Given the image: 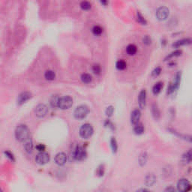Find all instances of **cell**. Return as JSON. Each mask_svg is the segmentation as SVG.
I'll return each instance as SVG.
<instances>
[{
    "instance_id": "30",
    "label": "cell",
    "mask_w": 192,
    "mask_h": 192,
    "mask_svg": "<svg viewBox=\"0 0 192 192\" xmlns=\"http://www.w3.org/2000/svg\"><path fill=\"white\" fill-rule=\"evenodd\" d=\"M92 31L95 35H101L103 32V28L101 27L100 26H95L92 28Z\"/></svg>"
},
{
    "instance_id": "42",
    "label": "cell",
    "mask_w": 192,
    "mask_h": 192,
    "mask_svg": "<svg viewBox=\"0 0 192 192\" xmlns=\"http://www.w3.org/2000/svg\"><path fill=\"white\" fill-rule=\"evenodd\" d=\"M137 192H152V191H150L148 190V189L146 188H140L139 189V190H137Z\"/></svg>"
},
{
    "instance_id": "8",
    "label": "cell",
    "mask_w": 192,
    "mask_h": 192,
    "mask_svg": "<svg viewBox=\"0 0 192 192\" xmlns=\"http://www.w3.org/2000/svg\"><path fill=\"white\" fill-rule=\"evenodd\" d=\"M169 14H170L169 8L165 6H161L156 11V18L160 21L165 20L167 19Z\"/></svg>"
},
{
    "instance_id": "41",
    "label": "cell",
    "mask_w": 192,
    "mask_h": 192,
    "mask_svg": "<svg viewBox=\"0 0 192 192\" xmlns=\"http://www.w3.org/2000/svg\"><path fill=\"white\" fill-rule=\"evenodd\" d=\"M36 149H38L39 152H44L45 150V146L44 145V144H38V145L36 146Z\"/></svg>"
},
{
    "instance_id": "25",
    "label": "cell",
    "mask_w": 192,
    "mask_h": 192,
    "mask_svg": "<svg viewBox=\"0 0 192 192\" xmlns=\"http://www.w3.org/2000/svg\"><path fill=\"white\" fill-rule=\"evenodd\" d=\"M44 77L46 80H53L56 78V74L53 71H51V70H48L45 72L44 74Z\"/></svg>"
},
{
    "instance_id": "11",
    "label": "cell",
    "mask_w": 192,
    "mask_h": 192,
    "mask_svg": "<svg viewBox=\"0 0 192 192\" xmlns=\"http://www.w3.org/2000/svg\"><path fill=\"white\" fill-rule=\"evenodd\" d=\"M138 104L141 110H143L146 105V91L142 89L138 95Z\"/></svg>"
},
{
    "instance_id": "32",
    "label": "cell",
    "mask_w": 192,
    "mask_h": 192,
    "mask_svg": "<svg viewBox=\"0 0 192 192\" xmlns=\"http://www.w3.org/2000/svg\"><path fill=\"white\" fill-rule=\"evenodd\" d=\"M104 174V165H101L98 167L97 170H96V175L98 177H101Z\"/></svg>"
},
{
    "instance_id": "10",
    "label": "cell",
    "mask_w": 192,
    "mask_h": 192,
    "mask_svg": "<svg viewBox=\"0 0 192 192\" xmlns=\"http://www.w3.org/2000/svg\"><path fill=\"white\" fill-rule=\"evenodd\" d=\"M48 111L49 109L47 105H45L44 104H40L35 107V113L38 117L43 118L47 116V114L48 113Z\"/></svg>"
},
{
    "instance_id": "6",
    "label": "cell",
    "mask_w": 192,
    "mask_h": 192,
    "mask_svg": "<svg viewBox=\"0 0 192 192\" xmlns=\"http://www.w3.org/2000/svg\"><path fill=\"white\" fill-rule=\"evenodd\" d=\"M73 157L76 161H83L87 158V152L83 146H77L73 152Z\"/></svg>"
},
{
    "instance_id": "40",
    "label": "cell",
    "mask_w": 192,
    "mask_h": 192,
    "mask_svg": "<svg viewBox=\"0 0 192 192\" xmlns=\"http://www.w3.org/2000/svg\"><path fill=\"white\" fill-rule=\"evenodd\" d=\"M165 192H177V190L173 186H168L165 188Z\"/></svg>"
},
{
    "instance_id": "18",
    "label": "cell",
    "mask_w": 192,
    "mask_h": 192,
    "mask_svg": "<svg viewBox=\"0 0 192 192\" xmlns=\"http://www.w3.org/2000/svg\"><path fill=\"white\" fill-rule=\"evenodd\" d=\"M134 133L137 135H141L145 132V128L144 125H143V123H137L134 126Z\"/></svg>"
},
{
    "instance_id": "34",
    "label": "cell",
    "mask_w": 192,
    "mask_h": 192,
    "mask_svg": "<svg viewBox=\"0 0 192 192\" xmlns=\"http://www.w3.org/2000/svg\"><path fill=\"white\" fill-rule=\"evenodd\" d=\"M113 112H114V107H113V106H108L106 108L105 114L107 117H111L113 114Z\"/></svg>"
},
{
    "instance_id": "29",
    "label": "cell",
    "mask_w": 192,
    "mask_h": 192,
    "mask_svg": "<svg viewBox=\"0 0 192 192\" xmlns=\"http://www.w3.org/2000/svg\"><path fill=\"white\" fill-rule=\"evenodd\" d=\"M137 21L142 25H146L147 24V21L146 20L145 18H143V16L140 14V11H137Z\"/></svg>"
},
{
    "instance_id": "4",
    "label": "cell",
    "mask_w": 192,
    "mask_h": 192,
    "mask_svg": "<svg viewBox=\"0 0 192 192\" xmlns=\"http://www.w3.org/2000/svg\"><path fill=\"white\" fill-rule=\"evenodd\" d=\"M181 79H182V72L178 71L176 76H175L173 83H170L169 87H167V95H170V94L173 93L175 91H177L179 87L180 83H181Z\"/></svg>"
},
{
    "instance_id": "14",
    "label": "cell",
    "mask_w": 192,
    "mask_h": 192,
    "mask_svg": "<svg viewBox=\"0 0 192 192\" xmlns=\"http://www.w3.org/2000/svg\"><path fill=\"white\" fill-rule=\"evenodd\" d=\"M32 98V93L29 92H23L20 94L18 98V105H22L24 103H26L27 101L30 100Z\"/></svg>"
},
{
    "instance_id": "37",
    "label": "cell",
    "mask_w": 192,
    "mask_h": 192,
    "mask_svg": "<svg viewBox=\"0 0 192 192\" xmlns=\"http://www.w3.org/2000/svg\"><path fill=\"white\" fill-rule=\"evenodd\" d=\"M104 126L110 128V129L111 130H115V126L114 125H113V123L112 122H110V120H106L105 122H104Z\"/></svg>"
},
{
    "instance_id": "26",
    "label": "cell",
    "mask_w": 192,
    "mask_h": 192,
    "mask_svg": "<svg viewBox=\"0 0 192 192\" xmlns=\"http://www.w3.org/2000/svg\"><path fill=\"white\" fill-rule=\"evenodd\" d=\"M110 146L113 153H116L118 151V143L115 137H111L110 139Z\"/></svg>"
},
{
    "instance_id": "2",
    "label": "cell",
    "mask_w": 192,
    "mask_h": 192,
    "mask_svg": "<svg viewBox=\"0 0 192 192\" xmlns=\"http://www.w3.org/2000/svg\"><path fill=\"white\" fill-rule=\"evenodd\" d=\"M94 133L93 127L92 125H90L89 123H86L83 124L80 128L79 131V134H80V137L83 139H89L92 137V134Z\"/></svg>"
},
{
    "instance_id": "9",
    "label": "cell",
    "mask_w": 192,
    "mask_h": 192,
    "mask_svg": "<svg viewBox=\"0 0 192 192\" xmlns=\"http://www.w3.org/2000/svg\"><path fill=\"white\" fill-rule=\"evenodd\" d=\"M50 155L45 152H39L36 155V157H35V161H36L37 164L40 165H44L47 164L50 161Z\"/></svg>"
},
{
    "instance_id": "28",
    "label": "cell",
    "mask_w": 192,
    "mask_h": 192,
    "mask_svg": "<svg viewBox=\"0 0 192 192\" xmlns=\"http://www.w3.org/2000/svg\"><path fill=\"white\" fill-rule=\"evenodd\" d=\"M59 97L58 95H53L51 99H50V105L53 108H56L58 107V101H59Z\"/></svg>"
},
{
    "instance_id": "33",
    "label": "cell",
    "mask_w": 192,
    "mask_h": 192,
    "mask_svg": "<svg viewBox=\"0 0 192 192\" xmlns=\"http://www.w3.org/2000/svg\"><path fill=\"white\" fill-rule=\"evenodd\" d=\"M92 71L95 75H99L101 72V68L99 64H95L92 65Z\"/></svg>"
},
{
    "instance_id": "22",
    "label": "cell",
    "mask_w": 192,
    "mask_h": 192,
    "mask_svg": "<svg viewBox=\"0 0 192 192\" xmlns=\"http://www.w3.org/2000/svg\"><path fill=\"white\" fill-rule=\"evenodd\" d=\"M182 50H176L175 51H173L172 53H170L169 55L167 56L166 57H165V61H167L168 59H170L171 58L177 57V56H179L182 55Z\"/></svg>"
},
{
    "instance_id": "23",
    "label": "cell",
    "mask_w": 192,
    "mask_h": 192,
    "mask_svg": "<svg viewBox=\"0 0 192 192\" xmlns=\"http://www.w3.org/2000/svg\"><path fill=\"white\" fill-rule=\"evenodd\" d=\"M137 51V47L134 44H129L126 48L127 53L129 56H134Z\"/></svg>"
},
{
    "instance_id": "35",
    "label": "cell",
    "mask_w": 192,
    "mask_h": 192,
    "mask_svg": "<svg viewBox=\"0 0 192 192\" xmlns=\"http://www.w3.org/2000/svg\"><path fill=\"white\" fill-rule=\"evenodd\" d=\"M182 158H183L184 161H186L187 163H190L191 161V149L188 151Z\"/></svg>"
},
{
    "instance_id": "36",
    "label": "cell",
    "mask_w": 192,
    "mask_h": 192,
    "mask_svg": "<svg viewBox=\"0 0 192 192\" xmlns=\"http://www.w3.org/2000/svg\"><path fill=\"white\" fill-rule=\"evenodd\" d=\"M161 68L160 67H157L155 68L153 71H152V76L153 77H157L158 75L161 74Z\"/></svg>"
},
{
    "instance_id": "19",
    "label": "cell",
    "mask_w": 192,
    "mask_h": 192,
    "mask_svg": "<svg viewBox=\"0 0 192 192\" xmlns=\"http://www.w3.org/2000/svg\"><path fill=\"white\" fill-rule=\"evenodd\" d=\"M147 160H148L147 153L146 152H142L138 158L139 165H140L141 167H143L144 165H146V162H147Z\"/></svg>"
},
{
    "instance_id": "43",
    "label": "cell",
    "mask_w": 192,
    "mask_h": 192,
    "mask_svg": "<svg viewBox=\"0 0 192 192\" xmlns=\"http://www.w3.org/2000/svg\"><path fill=\"white\" fill-rule=\"evenodd\" d=\"M101 4H102L104 6H106L108 4V2H107V1H101Z\"/></svg>"
},
{
    "instance_id": "21",
    "label": "cell",
    "mask_w": 192,
    "mask_h": 192,
    "mask_svg": "<svg viewBox=\"0 0 192 192\" xmlns=\"http://www.w3.org/2000/svg\"><path fill=\"white\" fill-rule=\"evenodd\" d=\"M163 89V83L162 82H158L152 88V92L154 95H158L161 92Z\"/></svg>"
},
{
    "instance_id": "15",
    "label": "cell",
    "mask_w": 192,
    "mask_h": 192,
    "mask_svg": "<svg viewBox=\"0 0 192 192\" xmlns=\"http://www.w3.org/2000/svg\"><path fill=\"white\" fill-rule=\"evenodd\" d=\"M156 182V177L154 173H148L145 177V185L148 187H152Z\"/></svg>"
},
{
    "instance_id": "24",
    "label": "cell",
    "mask_w": 192,
    "mask_h": 192,
    "mask_svg": "<svg viewBox=\"0 0 192 192\" xmlns=\"http://www.w3.org/2000/svg\"><path fill=\"white\" fill-rule=\"evenodd\" d=\"M127 67L126 62L122 59H120V60H118L116 63V68L118 70L120 71H122V70H125Z\"/></svg>"
},
{
    "instance_id": "39",
    "label": "cell",
    "mask_w": 192,
    "mask_h": 192,
    "mask_svg": "<svg viewBox=\"0 0 192 192\" xmlns=\"http://www.w3.org/2000/svg\"><path fill=\"white\" fill-rule=\"evenodd\" d=\"M4 153H5V155H6V157L8 158L9 159L11 160V161H15V159H14V155H13L11 152H9V151H5Z\"/></svg>"
},
{
    "instance_id": "5",
    "label": "cell",
    "mask_w": 192,
    "mask_h": 192,
    "mask_svg": "<svg viewBox=\"0 0 192 192\" xmlns=\"http://www.w3.org/2000/svg\"><path fill=\"white\" fill-rule=\"evenodd\" d=\"M73 105V98L69 95H65L59 98L58 101V107L62 110L69 109Z\"/></svg>"
},
{
    "instance_id": "7",
    "label": "cell",
    "mask_w": 192,
    "mask_h": 192,
    "mask_svg": "<svg viewBox=\"0 0 192 192\" xmlns=\"http://www.w3.org/2000/svg\"><path fill=\"white\" fill-rule=\"evenodd\" d=\"M191 184L186 179H181L177 182V191L179 192H190Z\"/></svg>"
},
{
    "instance_id": "38",
    "label": "cell",
    "mask_w": 192,
    "mask_h": 192,
    "mask_svg": "<svg viewBox=\"0 0 192 192\" xmlns=\"http://www.w3.org/2000/svg\"><path fill=\"white\" fill-rule=\"evenodd\" d=\"M143 43L146 45H149L152 43V39H151V37L149 35H145V36L143 38Z\"/></svg>"
},
{
    "instance_id": "12",
    "label": "cell",
    "mask_w": 192,
    "mask_h": 192,
    "mask_svg": "<svg viewBox=\"0 0 192 192\" xmlns=\"http://www.w3.org/2000/svg\"><path fill=\"white\" fill-rule=\"evenodd\" d=\"M55 162L59 166H63L67 162V155L64 152H59L55 156Z\"/></svg>"
},
{
    "instance_id": "16",
    "label": "cell",
    "mask_w": 192,
    "mask_h": 192,
    "mask_svg": "<svg viewBox=\"0 0 192 192\" xmlns=\"http://www.w3.org/2000/svg\"><path fill=\"white\" fill-rule=\"evenodd\" d=\"M152 114L153 118H154L155 120H158L160 119V116H161V112H160V110L158 107L157 104L155 103H153L152 104Z\"/></svg>"
},
{
    "instance_id": "27",
    "label": "cell",
    "mask_w": 192,
    "mask_h": 192,
    "mask_svg": "<svg viewBox=\"0 0 192 192\" xmlns=\"http://www.w3.org/2000/svg\"><path fill=\"white\" fill-rule=\"evenodd\" d=\"M81 80L84 83H89L92 81V77L89 74H83L81 75Z\"/></svg>"
},
{
    "instance_id": "31",
    "label": "cell",
    "mask_w": 192,
    "mask_h": 192,
    "mask_svg": "<svg viewBox=\"0 0 192 192\" xmlns=\"http://www.w3.org/2000/svg\"><path fill=\"white\" fill-rule=\"evenodd\" d=\"M91 7H92V5H91V3L89 2H82L80 3V8H81L82 10L83 11H88L89 9H91Z\"/></svg>"
},
{
    "instance_id": "3",
    "label": "cell",
    "mask_w": 192,
    "mask_h": 192,
    "mask_svg": "<svg viewBox=\"0 0 192 192\" xmlns=\"http://www.w3.org/2000/svg\"><path fill=\"white\" fill-rule=\"evenodd\" d=\"M89 112V107L87 105L82 104V105L78 106L75 109V112H74V116L77 120H81L87 117Z\"/></svg>"
},
{
    "instance_id": "17",
    "label": "cell",
    "mask_w": 192,
    "mask_h": 192,
    "mask_svg": "<svg viewBox=\"0 0 192 192\" xmlns=\"http://www.w3.org/2000/svg\"><path fill=\"white\" fill-rule=\"evenodd\" d=\"M191 43V40L190 38H183L181 40L177 41L176 42L173 44V47H179L181 46H184V45H189Z\"/></svg>"
},
{
    "instance_id": "13",
    "label": "cell",
    "mask_w": 192,
    "mask_h": 192,
    "mask_svg": "<svg viewBox=\"0 0 192 192\" xmlns=\"http://www.w3.org/2000/svg\"><path fill=\"white\" fill-rule=\"evenodd\" d=\"M140 117H141V112L139 109H135L131 113V122L132 125H136L140 122Z\"/></svg>"
},
{
    "instance_id": "1",
    "label": "cell",
    "mask_w": 192,
    "mask_h": 192,
    "mask_svg": "<svg viewBox=\"0 0 192 192\" xmlns=\"http://www.w3.org/2000/svg\"><path fill=\"white\" fill-rule=\"evenodd\" d=\"M15 137L20 142H23L30 138V130L26 125H20L15 130Z\"/></svg>"
},
{
    "instance_id": "20",
    "label": "cell",
    "mask_w": 192,
    "mask_h": 192,
    "mask_svg": "<svg viewBox=\"0 0 192 192\" xmlns=\"http://www.w3.org/2000/svg\"><path fill=\"white\" fill-rule=\"evenodd\" d=\"M24 149L26 150V152L28 153H31L33 150V143H32V140L30 138L28 139L26 141L24 142Z\"/></svg>"
}]
</instances>
